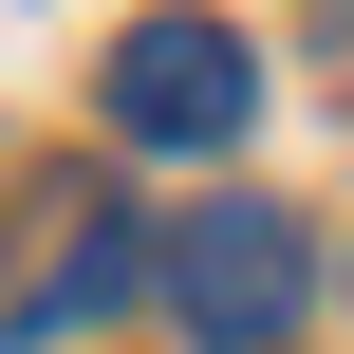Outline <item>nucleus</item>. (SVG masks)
I'll return each mask as SVG.
<instances>
[{"label":"nucleus","mask_w":354,"mask_h":354,"mask_svg":"<svg viewBox=\"0 0 354 354\" xmlns=\"http://www.w3.org/2000/svg\"><path fill=\"white\" fill-rule=\"evenodd\" d=\"M243 112H261V56H243L224 19H149V37L112 56V131H131V149H243Z\"/></svg>","instance_id":"obj_2"},{"label":"nucleus","mask_w":354,"mask_h":354,"mask_svg":"<svg viewBox=\"0 0 354 354\" xmlns=\"http://www.w3.org/2000/svg\"><path fill=\"white\" fill-rule=\"evenodd\" d=\"M299 299H317V243H299L280 205H205V224H168V317H187V354H280Z\"/></svg>","instance_id":"obj_1"},{"label":"nucleus","mask_w":354,"mask_h":354,"mask_svg":"<svg viewBox=\"0 0 354 354\" xmlns=\"http://www.w3.org/2000/svg\"><path fill=\"white\" fill-rule=\"evenodd\" d=\"M93 299H131V224H112V205H75V243L0 299V336H56V317H93Z\"/></svg>","instance_id":"obj_3"}]
</instances>
